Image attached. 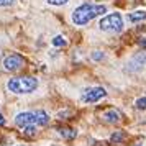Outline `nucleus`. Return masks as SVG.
<instances>
[{"label": "nucleus", "mask_w": 146, "mask_h": 146, "mask_svg": "<svg viewBox=\"0 0 146 146\" xmlns=\"http://www.w3.org/2000/svg\"><path fill=\"white\" fill-rule=\"evenodd\" d=\"M102 120L107 123H117V121H120V112L115 108H110V110L102 113Z\"/></svg>", "instance_id": "obj_7"}, {"label": "nucleus", "mask_w": 146, "mask_h": 146, "mask_svg": "<svg viewBox=\"0 0 146 146\" xmlns=\"http://www.w3.org/2000/svg\"><path fill=\"white\" fill-rule=\"evenodd\" d=\"M128 20L133 21V23H135V21H143V20H146V12H143V10H141V12H133V13L128 15Z\"/></svg>", "instance_id": "obj_9"}, {"label": "nucleus", "mask_w": 146, "mask_h": 146, "mask_svg": "<svg viewBox=\"0 0 146 146\" xmlns=\"http://www.w3.org/2000/svg\"><path fill=\"white\" fill-rule=\"evenodd\" d=\"M59 135L64 136V138H67V139H72V138H76L77 131L72 130V128H59Z\"/></svg>", "instance_id": "obj_10"}, {"label": "nucleus", "mask_w": 146, "mask_h": 146, "mask_svg": "<svg viewBox=\"0 0 146 146\" xmlns=\"http://www.w3.org/2000/svg\"><path fill=\"white\" fill-rule=\"evenodd\" d=\"M138 146H141V145H138Z\"/></svg>", "instance_id": "obj_18"}, {"label": "nucleus", "mask_w": 146, "mask_h": 146, "mask_svg": "<svg viewBox=\"0 0 146 146\" xmlns=\"http://www.w3.org/2000/svg\"><path fill=\"white\" fill-rule=\"evenodd\" d=\"M25 66V59L21 58L20 54H10L3 59V67L7 71H18Z\"/></svg>", "instance_id": "obj_6"}, {"label": "nucleus", "mask_w": 146, "mask_h": 146, "mask_svg": "<svg viewBox=\"0 0 146 146\" xmlns=\"http://www.w3.org/2000/svg\"><path fill=\"white\" fill-rule=\"evenodd\" d=\"M107 12V8L104 5H92V3H84L77 7L72 12V21L79 27L87 25L90 20H94L95 17H100Z\"/></svg>", "instance_id": "obj_1"}, {"label": "nucleus", "mask_w": 146, "mask_h": 146, "mask_svg": "<svg viewBox=\"0 0 146 146\" xmlns=\"http://www.w3.org/2000/svg\"><path fill=\"white\" fill-rule=\"evenodd\" d=\"M136 108L138 110H146V97H141V99L136 100Z\"/></svg>", "instance_id": "obj_13"}, {"label": "nucleus", "mask_w": 146, "mask_h": 146, "mask_svg": "<svg viewBox=\"0 0 146 146\" xmlns=\"http://www.w3.org/2000/svg\"><path fill=\"white\" fill-rule=\"evenodd\" d=\"M112 143H121L123 139H125V133H121V131H117V133H113L112 135Z\"/></svg>", "instance_id": "obj_11"}, {"label": "nucleus", "mask_w": 146, "mask_h": 146, "mask_svg": "<svg viewBox=\"0 0 146 146\" xmlns=\"http://www.w3.org/2000/svg\"><path fill=\"white\" fill-rule=\"evenodd\" d=\"M92 58L95 61H100V59H104V53H94L92 54Z\"/></svg>", "instance_id": "obj_16"}, {"label": "nucleus", "mask_w": 146, "mask_h": 146, "mask_svg": "<svg viewBox=\"0 0 146 146\" xmlns=\"http://www.w3.org/2000/svg\"><path fill=\"white\" fill-rule=\"evenodd\" d=\"M130 64H131V66H128V69H138V67L145 66V64H146V51L136 54V56L131 59V62H130Z\"/></svg>", "instance_id": "obj_8"}, {"label": "nucleus", "mask_w": 146, "mask_h": 146, "mask_svg": "<svg viewBox=\"0 0 146 146\" xmlns=\"http://www.w3.org/2000/svg\"><path fill=\"white\" fill-rule=\"evenodd\" d=\"M15 0H0V7H8V5H12Z\"/></svg>", "instance_id": "obj_15"}, {"label": "nucleus", "mask_w": 146, "mask_h": 146, "mask_svg": "<svg viewBox=\"0 0 146 146\" xmlns=\"http://www.w3.org/2000/svg\"><path fill=\"white\" fill-rule=\"evenodd\" d=\"M99 28L102 31H108V33H118L123 28V20L120 13H112L107 15L105 18H102L99 23Z\"/></svg>", "instance_id": "obj_4"}, {"label": "nucleus", "mask_w": 146, "mask_h": 146, "mask_svg": "<svg viewBox=\"0 0 146 146\" xmlns=\"http://www.w3.org/2000/svg\"><path fill=\"white\" fill-rule=\"evenodd\" d=\"M49 121V115L44 110H36V112H23L15 117V123L25 128V126H43Z\"/></svg>", "instance_id": "obj_2"}, {"label": "nucleus", "mask_w": 146, "mask_h": 146, "mask_svg": "<svg viewBox=\"0 0 146 146\" xmlns=\"http://www.w3.org/2000/svg\"><path fill=\"white\" fill-rule=\"evenodd\" d=\"M69 0H48V3H51V5H64Z\"/></svg>", "instance_id": "obj_14"}, {"label": "nucleus", "mask_w": 146, "mask_h": 146, "mask_svg": "<svg viewBox=\"0 0 146 146\" xmlns=\"http://www.w3.org/2000/svg\"><path fill=\"white\" fill-rule=\"evenodd\" d=\"M67 43L62 36H54L53 38V46H66Z\"/></svg>", "instance_id": "obj_12"}, {"label": "nucleus", "mask_w": 146, "mask_h": 146, "mask_svg": "<svg viewBox=\"0 0 146 146\" xmlns=\"http://www.w3.org/2000/svg\"><path fill=\"white\" fill-rule=\"evenodd\" d=\"M105 95H107V92H105L104 87H92V89H87L86 92L82 94V100L84 102H89V104H94L97 100L104 99Z\"/></svg>", "instance_id": "obj_5"}, {"label": "nucleus", "mask_w": 146, "mask_h": 146, "mask_svg": "<svg viewBox=\"0 0 146 146\" xmlns=\"http://www.w3.org/2000/svg\"><path fill=\"white\" fill-rule=\"evenodd\" d=\"M3 123H5V118H3V117L0 115V125H3Z\"/></svg>", "instance_id": "obj_17"}, {"label": "nucleus", "mask_w": 146, "mask_h": 146, "mask_svg": "<svg viewBox=\"0 0 146 146\" xmlns=\"http://www.w3.org/2000/svg\"><path fill=\"white\" fill-rule=\"evenodd\" d=\"M7 87L10 92L13 94H31L38 87L36 77L31 76H21V77H13L7 82Z\"/></svg>", "instance_id": "obj_3"}]
</instances>
